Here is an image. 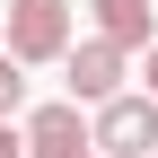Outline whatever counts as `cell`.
Returning a JSON list of instances; mask_svg holds the SVG:
<instances>
[{
	"mask_svg": "<svg viewBox=\"0 0 158 158\" xmlns=\"http://www.w3.org/2000/svg\"><path fill=\"white\" fill-rule=\"evenodd\" d=\"M88 149L97 158H149L158 149V97L149 88H114L106 106H88Z\"/></svg>",
	"mask_w": 158,
	"mask_h": 158,
	"instance_id": "obj_1",
	"label": "cell"
},
{
	"mask_svg": "<svg viewBox=\"0 0 158 158\" xmlns=\"http://www.w3.org/2000/svg\"><path fill=\"white\" fill-rule=\"evenodd\" d=\"M0 53H18V62H62L70 53V0H9V35H0Z\"/></svg>",
	"mask_w": 158,
	"mask_h": 158,
	"instance_id": "obj_2",
	"label": "cell"
},
{
	"mask_svg": "<svg viewBox=\"0 0 158 158\" xmlns=\"http://www.w3.org/2000/svg\"><path fill=\"white\" fill-rule=\"evenodd\" d=\"M123 62H132V53H123V44H106V35H88V44L70 35V53H62V79H70V106H106V97L123 88Z\"/></svg>",
	"mask_w": 158,
	"mask_h": 158,
	"instance_id": "obj_3",
	"label": "cell"
},
{
	"mask_svg": "<svg viewBox=\"0 0 158 158\" xmlns=\"http://www.w3.org/2000/svg\"><path fill=\"white\" fill-rule=\"evenodd\" d=\"M18 141H27V158H88V114L70 106H27V123H18Z\"/></svg>",
	"mask_w": 158,
	"mask_h": 158,
	"instance_id": "obj_4",
	"label": "cell"
},
{
	"mask_svg": "<svg viewBox=\"0 0 158 158\" xmlns=\"http://www.w3.org/2000/svg\"><path fill=\"white\" fill-rule=\"evenodd\" d=\"M88 9H97V35H106V44H123V53L158 44V9L149 0H88Z\"/></svg>",
	"mask_w": 158,
	"mask_h": 158,
	"instance_id": "obj_5",
	"label": "cell"
},
{
	"mask_svg": "<svg viewBox=\"0 0 158 158\" xmlns=\"http://www.w3.org/2000/svg\"><path fill=\"white\" fill-rule=\"evenodd\" d=\"M18 114H27V62L0 53V123H18Z\"/></svg>",
	"mask_w": 158,
	"mask_h": 158,
	"instance_id": "obj_6",
	"label": "cell"
},
{
	"mask_svg": "<svg viewBox=\"0 0 158 158\" xmlns=\"http://www.w3.org/2000/svg\"><path fill=\"white\" fill-rule=\"evenodd\" d=\"M0 158H27V141H18V123H0Z\"/></svg>",
	"mask_w": 158,
	"mask_h": 158,
	"instance_id": "obj_7",
	"label": "cell"
},
{
	"mask_svg": "<svg viewBox=\"0 0 158 158\" xmlns=\"http://www.w3.org/2000/svg\"><path fill=\"white\" fill-rule=\"evenodd\" d=\"M141 79H149V97H158V44H149V70H141Z\"/></svg>",
	"mask_w": 158,
	"mask_h": 158,
	"instance_id": "obj_8",
	"label": "cell"
},
{
	"mask_svg": "<svg viewBox=\"0 0 158 158\" xmlns=\"http://www.w3.org/2000/svg\"><path fill=\"white\" fill-rule=\"evenodd\" d=\"M88 158H97V149H88Z\"/></svg>",
	"mask_w": 158,
	"mask_h": 158,
	"instance_id": "obj_9",
	"label": "cell"
},
{
	"mask_svg": "<svg viewBox=\"0 0 158 158\" xmlns=\"http://www.w3.org/2000/svg\"><path fill=\"white\" fill-rule=\"evenodd\" d=\"M149 158H158V149H149Z\"/></svg>",
	"mask_w": 158,
	"mask_h": 158,
	"instance_id": "obj_10",
	"label": "cell"
}]
</instances>
